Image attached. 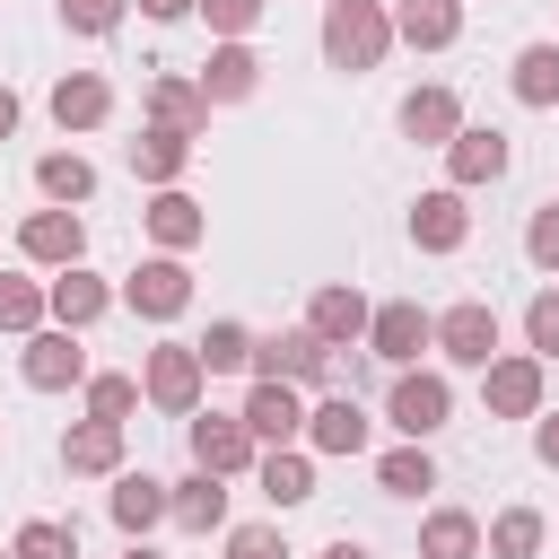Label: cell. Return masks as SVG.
Instances as JSON below:
<instances>
[{"label": "cell", "instance_id": "cell-16", "mask_svg": "<svg viewBox=\"0 0 559 559\" xmlns=\"http://www.w3.org/2000/svg\"><path fill=\"white\" fill-rule=\"evenodd\" d=\"M445 166H454V192H463V183H498V175H507V131H454Z\"/></svg>", "mask_w": 559, "mask_h": 559}, {"label": "cell", "instance_id": "cell-28", "mask_svg": "<svg viewBox=\"0 0 559 559\" xmlns=\"http://www.w3.org/2000/svg\"><path fill=\"white\" fill-rule=\"evenodd\" d=\"M166 498H175L166 480H148V472H122V489H114V524H122V533H148V524L166 515Z\"/></svg>", "mask_w": 559, "mask_h": 559}, {"label": "cell", "instance_id": "cell-34", "mask_svg": "<svg viewBox=\"0 0 559 559\" xmlns=\"http://www.w3.org/2000/svg\"><path fill=\"white\" fill-rule=\"evenodd\" d=\"M52 314V288H35V280H0V332H35Z\"/></svg>", "mask_w": 559, "mask_h": 559}, {"label": "cell", "instance_id": "cell-10", "mask_svg": "<svg viewBox=\"0 0 559 559\" xmlns=\"http://www.w3.org/2000/svg\"><path fill=\"white\" fill-rule=\"evenodd\" d=\"M192 463H201V472H218V480H227V472H245V463H253V428H245V411H236V419H218V411H210V419H192Z\"/></svg>", "mask_w": 559, "mask_h": 559}, {"label": "cell", "instance_id": "cell-40", "mask_svg": "<svg viewBox=\"0 0 559 559\" xmlns=\"http://www.w3.org/2000/svg\"><path fill=\"white\" fill-rule=\"evenodd\" d=\"M61 17H70L79 35H114V26H122V0H61Z\"/></svg>", "mask_w": 559, "mask_h": 559}, {"label": "cell", "instance_id": "cell-25", "mask_svg": "<svg viewBox=\"0 0 559 559\" xmlns=\"http://www.w3.org/2000/svg\"><path fill=\"white\" fill-rule=\"evenodd\" d=\"M148 236H157L166 253L201 245V201H192V192H157V201H148Z\"/></svg>", "mask_w": 559, "mask_h": 559}, {"label": "cell", "instance_id": "cell-19", "mask_svg": "<svg viewBox=\"0 0 559 559\" xmlns=\"http://www.w3.org/2000/svg\"><path fill=\"white\" fill-rule=\"evenodd\" d=\"M148 114H157V131H183L192 140L210 122V96H201V79H157L148 87Z\"/></svg>", "mask_w": 559, "mask_h": 559}, {"label": "cell", "instance_id": "cell-39", "mask_svg": "<svg viewBox=\"0 0 559 559\" xmlns=\"http://www.w3.org/2000/svg\"><path fill=\"white\" fill-rule=\"evenodd\" d=\"M524 253H533L542 271H559V201H550V210H533V227H524Z\"/></svg>", "mask_w": 559, "mask_h": 559}, {"label": "cell", "instance_id": "cell-4", "mask_svg": "<svg viewBox=\"0 0 559 559\" xmlns=\"http://www.w3.org/2000/svg\"><path fill=\"white\" fill-rule=\"evenodd\" d=\"M122 306L148 314V323H175V314L192 306V271H183L175 253H166V262H140V271L122 280Z\"/></svg>", "mask_w": 559, "mask_h": 559}, {"label": "cell", "instance_id": "cell-9", "mask_svg": "<svg viewBox=\"0 0 559 559\" xmlns=\"http://www.w3.org/2000/svg\"><path fill=\"white\" fill-rule=\"evenodd\" d=\"M26 384L35 393H61V384H79L87 376V358H79V332H26Z\"/></svg>", "mask_w": 559, "mask_h": 559}, {"label": "cell", "instance_id": "cell-13", "mask_svg": "<svg viewBox=\"0 0 559 559\" xmlns=\"http://www.w3.org/2000/svg\"><path fill=\"white\" fill-rule=\"evenodd\" d=\"M376 314H367V297L358 288H314V306H306V332L323 341V349H341V341H358Z\"/></svg>", "mask_w": 559, "mask_h": 559}, {"label": "cell", "instance_id": "cell-31", "mask_svg": "<svg viewBox=\"0 0 559 559\" xmlns=\"http://www.w3.org/2000/svg\"><path fill=\"white\" fill-rule=\"evenodd\" d=\"M480 542H489V559H533V550H542V515H533V507H507Z\"/></svg>", "mask_w": 559, "mask_h": 559}, {"label": "cell", "instance_id": "cell-20", "mask_svg": "<svg viewBox=\"0 0 559 559\" xmlns=\"http://www.w3.org/2000/svg\"><path fill=\"white\" fill-rule=\"evenodd\" d=\"M183 166H192V140H183V131H140V140H131V175H140V183H166V192H175Z\"/></svg>", "mask_w": 559, "mask_h": 559}, {"label": "cell", "instance_id": "cell-46", "mask_svg": "<svg viewBox=\"0 0 559 559\" xmlns=\"http://www.w3.org/2000/svg\"><path fill=\"white\" fill-rule=\"evenodd\" d=\"M323 559H367V550H358V542H332V550H323Z\"/></svg>", "mask_w": 559, "mask_h": 559}, {"label": "cell", "instance_id": "cell-12", "mask_svg": "<svg viewBox=\"0 0 559 559\" xmlns=\"http://www.w3.org/2000/svg\"><path fill=\"white\" fill-rule=\"evenodd\" d=\"M402 131H411V140H428V148H454V131H463L454 87H411V96H402Z\"/></svg>", "mask_w": 559, "mask_h": 559}, {"label": "cell", "instance_id": "cell-27", "mask_svg": "<svg viewBox=\"0 0 559 559\" xmlns=\"http://www.w3.org/2000/svg\"><path fill=\"white\" fill-rule=\"evenodd\" d=\"M61 463H70V472H114V463H122V428H114V419L70 428V437H61Z\"/></svg>", "mask_w": 559, "mask_h": 559}, {"label": "cell", "instance_id": "cell-37", "mask_svg": "<svg viewBox=\"0 0 559 559\" xmlns=\"http://www.w3.org/2000/svg\"><path fill=\"white\" fill-rule=\"evenodd\" d=\"M131 402H140V384H131V376H87V411H96V419H114V428H122V419H131Z\"/></svg>", "mask_w": 559, "mask_h": 559}, {"label": "cell", "instance_id": "cell-38", "mask_svg": "<svg viewBox=\"0 0 559 559\" xmlns=\"http://www.w3.org/2000/svg\"><path fill=\"white\" fill-rule=\"evenodd\" d=\"M524 341H533L542 358H559V288H542V297L524 306Z\"/></svg>", "mask_w": 559, "mask_h": 559}, {"label": "cell", "instance_id": "cell-8", "mask_svg": "<svg viewBox=\"0 0 559 559\" xmlns=\"http://www.w3.org/2000/svg\"><path fill=\"white\" fill-rule=\"evenodd\" d=\"M428 341H437V314H419L411 297H402V306H376V323H367V349L393 358V367H411Z\"/></svg>", "mask_w": 559, "mask_h": 559}, {"label": "cell", "instance_id": "cell-44", "mask_svg": "<svg viewBox=\"0 0 559 559\" xmlns=\"http://www.w3.org/2000/svg\"><path fill=\"white\" fill-rule=\"evenodd\" d=\"M140 9H148V17H192L201 0H140Z\"/></svg>", "mask_w": 559, "mask_h": 559}, {"label": "cell", "instance_id": "cell-22", "mask_svg": "<svg viewBox=\"0 0 559 559\" xmlns=\"http://www.w3.org/2000/svg\"><path fill=\"white\" fill-rule=\"evenodd\" d=\"M253 79H262V61H253L245 44H218L210 70H201V96H210V105H236V96H253Z\"/></svg>", "mask_w": 559, "mask_h": 559}, {"label": "cell", "instance_id": "cell-3", "mask_svg": "<svg viewBox=\"0 0 559 559\" xmlns=\"http://www.w3.org/2000/svg\"><path fill=\"white\" fill-rule=\"evenodd\" d=\"M201 349H183V341H166V349H148V376H140V393L157 402V411H175V419H192L201 411Z\"/></svg>", "mask_w": 559, "mask_h": 559}, {"label": "cell", "instance_id": "cell-2", "mask_svg": "<svg viewBox=\"0 0 559 559\" xmlns=\"http://www.w3.org/2000/svg\"><path fill=\"white\" fill-rule=\"evenodd\" d=\"M253 367H262V384H332V349L297 323V332H271V341H253Z\"/></svg>", "mask_w": 559, "mask_h": 559}, {"label": "cell", "instance_id": "cell-47", "mask_svg": "<svg viewBox=\"0 0 559 559\" xmlns=\"http://www.w3.org/2000/svg\"><path fill=\"white\" fill-rule=\"evenodd\" d=\"M122 559H157V550H140V542H131V550H122Z\"/></svg>", "mask_w": 559, "mask_h": 559}, {"label": "cell", "instance_id": "cell-1", "mask_svg": "<svg viewBox=\"0 0 559 559\" xmlns=\"http://www.w3.org/2000/svg\"><path fill=\"white\" fill-rule=\"evenodd\" d=\"M384 44H393V26H384L376 0H332V9H323V61H332V70H376Z\"/></svg>", "mask_w": 559, "mask_h": 559}, {"label": "cell", "instance_id": "cell-18", "mask_svg": "<svg viewBox=\"0 0 559 559\" xmlns=\"http://www.w3.org/2000/svg\"><path fill=\"white\" fill-rule=\"evenodd\" d=\"M393 35H402V44H419V52H437V44H454V35H463V0H402Z\"/></svg>", "mask_w": 559, "mask_h": 559}, {"label": "cell", "instance_id": "cell-42", "mask_svg": "<svg viewBox=\"0 0 559 559\" xmlns=\"http://www.w3.org/2000/svg\"><path fill=\"white\" fill-rule=\"evenodd\" d=\"M201 9H210V26H218V35H245V26L262 17V0H201Z\"/></svg>", "mask_w": 559, "mask_h": 559}, {"label": "cell", "instance_id": "cell-26", "mask_svg": "<svg viewBox=\"0 0 559 559\" xmlns=\"http://www.w3.org/2000/svg\"><path fill=\"white\" fill-rule=\"evenodd\" d=\"M245 428H253V437H297L306 411H297L288 384H253V393H245Z\"/></svg>", "mask_w": 559, "mask_h": 559}, {"label": "cell", "instance_id": "cell-24", "mask_svg": "<svg viewBox=\"0 0 559 559\" xmlns=\"http://www.w3.org/2000/svg\"><path fill=\"white\" fill-rule=\"evenodd\" d=\"M419 559H480V524H472L463 507H437V515L419 524Z\"/></svg>", "mask_w": 559, "mask_h": 559}, {"label": "cell", "instance_id": "cell-15", "mask_svg": "<svg viewBox=\"0 0 559 559\" xmlns=\"http://www.w3.org/2000/svg\"><path fill=\"white\" fill-rule=\"evenodd\" d=\"M411 236H419L428 253H454V245L472 236V210H463V192H419V210H411Z\"/></svg>", "mask_w": 559, "mask_h": 559}, {"label": "cell", "instance_id": "cell-21", "mask_svg": "<svg viewBox=\"0 0 559 559\" xmlns=\"http://www.w3.org/2000/svg\"><path fill=\"white\" fill-rule=\"evenodd\" d=\"M166 515H175L183 533H210V524H227V489H218V472H192V480H175Z\"/></svg>", "mask_w": 559, "mask_h": 559}, {"label": "cell", "instance_id": "cell-6", "mask_svg": "<svg viewBox=\"0 0 559 559\" xmlns=\"http://www.w3.org/2000/svg\"><path fill=\"white\" fill-rule=\"evenodd\" d=\"M480 402L498 419H533L542 411V358H489L480 367Z\"/></svg>", "mask_w": 559, "mask_h": 559}, {"label": "cell", "instance_id": "cell-7", "mask_svg": "<svg viewBox=\"0 0 559 559\" xmlns=\"http://www.w3.org/2000/svg\"><path fill=\"white\" fill-rule=\"evenodd\" d=\"M384 411H393V428L419 445V437H437V428H445L454 393H445V376H393V402H384Z\"/></svg>", "mask_w": 559, "mask_h": 559}, {"label": "cell", "instance_id": "cell-5", "mask_svg": "<svg viewBox=\"0 0 559 559\" xmlns=\"http://www.w3.org/2000/svg\"><path fill=\"white\" fill-rule=\"evenodd\" d=\"M437 349H445L454 367H489V358H498V306H480V297L445 306V314H437Z\"/></svg>", "mask_w": 559, "mask_h": 559}, {"label": "cell", "instance_id": "cell-23", "mask_svg": "<svg viewBox=\"0 0 559 559\" xmlns=\"http://www.w3.org/2000/svg\"><path fill=\"white\" fill-rule=\"evenodd\" d=\"M306 437H314L323 454H358V445H367V419H358V402H349V393H332L323 411H306Z\"/></svg>", "mask_w": 559, "mask_h": 559}, {"label": "cell", "instance_id": "cell-41", "mask_svg": "<svg viewBox=\"0 0 559 559\" xmlns=\"http://www.w3.org/2000/svg\"><path fill=\"white\" fill-rule=\"evenodd\" d=\"M227 559H288V542H280L271 524H236V533H227Z\"/></svg>", "mask_w": 559, "mask_h": 559}, {"label": "cell", "instance_id": "cell-35", "mask_svg": "<svg viewBox=\"0 0 559 559\" xmlns=\"http://www.w3.org/2000/svg\"><path fill=\"white\" fill-rule=\"evenodd\" d=\"M9 559H79V524H52V515H35L26 533H17V550Z\"/></svg>", "mask_w": 559, "mask_h": 559}, {"label": "cell", "instance_id": "cell-11", "mask_svg": "<svg viewBox=\"0 0 559 559\" xmlns=\"http://www.w3.org/2000/svg\"><path fill=\"white\" fill-rule=\"evenodd\" d=\"M17 245H26V262H61V271H79L87 227H79V210H35V218L17 227Z\"/></svg>", "mask_w": 559, "mask_h": 559}, {"label": "cell", "instance_id": "cell-33", "mask_svg": "<svg viewBox=\"0 0 559 559\" xmlns=\"http://www.w3.org/2000/svg\"><path fill=\"white\" fill-rule=\"evenodd\" d=\"M262 489H271V507H297V498H314V463L306 454H262Z\"/></svg>", "mask_w": 559, "mask_h": 559}, {"label": "cell", "instance_id": "cell-30", "mask_svg": "<svg viewBox=\"0 0 559 559\" xmlns=\"http://www.w3.org/2000/svg\"><path fill=\"white\" fill-rule=\"evenodd\" d=\"M515 96L524 105H559V44H524L515 52Z\"/></svg>", "mask_w": 559, "mask_h": 559}, {"label": "cell", "instance_id": "cell-29", "mask_svg": "<svg viewBox=\"0 0 559 559\" xmlns=\"http://www.w3.org/2000/svg\"><path fill=\"white\" fill-rule=\"evenodd\" d=\"M35 183H44V201H61V210H70V201H87V192H96V166H87V157H70V148H52V157L35 166Z\"/></svg>", "mask_w": 559, "mask_h": 559}, {"label": "cell", "instance_id": "cell-32", "mask_svg": "<svg viewBox=\"0 0 559 559\" xmlns=\"http://www.w3.org/2000/svg\"><path fill=\"white\" fill-rule=\"evenodd\" d=\"M376 480H384L393 498H419V489H437V463H428L419 445H393V454L376 463Z\"/></svg>", "mask_w": 559, "mask_h": 559}, {"label": "cell", "instance_id": "cell-45", "mask_svg": "<svg viewBox=\"0 0 559 559\" xmlns=\"http://www.w3.org/2000/svg\"><path fill=\"white\" fill-rule=\"evenodd\" d=\"M9 131H17V96L0 87V140H9Z\"/></svg>", "mask_w": 559, "mask_h": 559}, {"label": "cell", "instance_id": "cell-43", "mask_svg": "<svg viewBox=\"0 0 559 559\" xmlns=\"http://www.w3.org/2000/svg\"><path fill=\"white\" fill-rule=\"evenodd\" d=\"M533 454H542V463H559V419H542V428H533Z\"/></svg>", "mask_w": 559, "mask_h": 559}, {"label": "cell", "instance_id": "cell-36", "mask_svg": "<svg viewBox=\"0 0 559 559\" xmlns=\"http://www.w3.org/2000/svg\"><path fill=\"white\" fill-rule=\"evenodd\" d=\"M201 349V367H245L253 358V332L245 323H210V341H192Z\"/></svg>", "mask_w": 559, "mask_h": 559}, {"label": "cell", "instance_id": "cell-14", "mask_svg": "<svg viewBox=\"0 0 559 559\" xmlns=\"http://www.w3.org/2000/svg\"><path fill=\"white\" fill-rule=\"evenodd\" d=\"M105 114H114V87H105L96 70H70V79L52 87V122H61V131H96Z\"/></svg>", "mask_w": 559, "mask_h": 559}, {"label": "cell", "instance_id": "cell-17", "mask_svg": "<svg viewBox=\"0 0 559 559\" xmlns=\"http://www.w3.org/2000/svg\"><path fill=\"white\" fill-rule=\"evenodd\" d=\"M105 306H114V288H105L96 271H61V280H52V323H61V332H87Z\"/></svg>", "mask_w": 559, "mask_h": 559}]
</instances>
